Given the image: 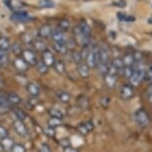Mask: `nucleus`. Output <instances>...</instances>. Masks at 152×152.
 Here are the masks:
<instances>
[{"label": "nucleus", "mask_w": 152, "mask_h": 152, "mask_svg": "<svg viewBox=\"0 0 152 152\" xmlns=\"http://www.w3.org/2000/svg\"><path fill=\"white\" fill-rule=\"evenodd\" d=\"M85 62L90 68H96L97 64L99 63V47L98 45L91 46L87 57L85 59Z\"/></svg>", "instance_id": "obj_1"}, {"label": "nucleus", "mask_w": 152, "mask_h": 152, "mask_svg": "<svg viewBox=\"0 0 152 152\" xmlns=\"http://www.w3.org/2000/svg\"><path fill=\"white\" fill-rule=\"evenodd\" d=\"M134 120L136 124L140 127H147L150 123V119H149L148 113L143 109L139 108L138 110L135 111L134 113Z\"/></svg>", "instance_id": "obj_2"}, {"label": "nucleus", "mask_w": 152, "mask_h": 152, "mask_svg": "<svg viewBox=\"0 0 152 152\" xmlns=\"http://www.w3.org/2000/svg\"><path fill=\"white\" fill-rule=\"evenodd\" d=\"M73 38H74L75 42L77 45L81 46V47H84V46H88V45H91L90 44V40L89 38H87L82 33V31L80 30L79 26H75L74 28H73Z\"/></svg>", "instance_id": "obj_3"}, {"label": "nucleus", "mask_w": 152, "mask_h": 152, "mask_svg": "<svg viewBox=\"0 0 152 152\" xmlns=\"http://www.w3.org/2000/svg\"><path fill=\"white\" fill-rule=\"evenodd\" d=\"M21 56H22V58L26 61V63L28 64L29 66H35L38 61L36 54L31 49H24L22 51Z\"/></svg>", "instance_id": "obj_4"}, {"label": "nucleus", "mask_w": 152, "mask_h": 152, "mask_svg": "<svg viewBox=\"0 0 152 152\" xmlns=\"http://www.w3.org/2000/svg\"><path fill=\"white\" fill-rule=\"evenodd\" d=\"M99 62L101 63H106V64H110V51L109 48L107 47L105 44H99Z\"/></svg>", "instance_id": "obj_5"}, {"label": "nucleus", "mask_w": 152, "mask_h": 152, "mask_svg": "<svg viewBox=\"0 0 152 152\" xmlns=\"http://www.w3.org/2000/svg\"><path fill=\"white\" fill-rule=\"evenodd\" d=\"M119 96L122 100H129L134 96V89L131 85L125 84L122 85L119 89Z\"/></svg>", "instance_id": "obj_6"}, {"label": "nucleus", "mask_w": 152, "mask_h": 152, "mask_svg": "<svg viewBox=\"0 0 152 152\" xmlns=\"http://www.w3.org/2000/svg\"><path fill=\"white\" fill-rule=\"evenodd\" d=\"M54 28L50 24H43L42 26H40V28L38 29V37L41 39H49L52 36V32Z\"/></svg>", "instance_id": "obj_7"}, {"label": "nucleus", "mask_w": 152, "mask_h": 152, "mask_svg": "<svg viewBox=\"0 0 152 152\" xmlns=\"http://www.w3.org/2000/svg\"><path fill=\"white\" fill-rule=\"evenodd\" d=\"M10 19L13 22H27V21H30L32 17L25 11H17L12 13Z\"/></svg>", "instance_id": "obj_8"}, {"label": "nucleus", "mask_w": 152, "mask_h": 152, "mask_svg": "<svg viewBox=\"0 0 152 152\" xmlns=\"http://www.w3.org/2000/svg\"><path fill=\"white\" fill-rule=\"evenodd\" d=\"M42 61L44 62L48 67H51V66L53 67L54 63H55V61H56L55 56H54L52 51L50 49H48V48L42 52Z\"/></svg>", "instance_id": "obj_9"}, {"label": "nucleus", "mask_w": 152, "mask_h": 152, "mask_svg": "<svg viewBox=\"0 0 152 152\" xmlns=\"http://www.w3.org/2000/svg\"><path fill=\"white\" fill-rule=\"evenodd\" d=\"M13 65L16 68V70H18L19 72H26L29 70V65L26 63V61L22 58V56H17L15 58L14 62H13Z\"/></svg>", "instance_id": "obj_10"}, {"label": "nucleus", "mask_w": 152, "mask_h": 152, "mask_svg": "<svg viewBox=\"0 0 152 152\" xmlns=\"http://www.w3.org/2000/svg\"><path fill=\"white\" fill-rule=\"evenodd\" d=\"M51 38L53 39V42H59V43H66L67 42V36L65 35V32L61 31L58 28H54L52 32Z\"/></svg>", "instance_id": "obj_11"}, {"label": "nucleus", "mask_w": 152, "mask_h": 152, "mask_svg": "<svg viewBox=\"0 0 152 152\" xmlns=\"http://www.w3.org/2000/svg\"><path fill=\"white\" fill-rule=\"evenodd\" d=\"M77 72L82 78H88L90 75V67L88 66L86 62H80L77 65Z\"/></svg>", "instance_id": "obj_12"}, {"label": "nucleus", "mask_w": 152, "mask_h": 152, "mask_svg": "<svg viewBox=\"0 0 152 152\" xmlns=\"http://www.w3.org/2000/svg\"><path fill=\"white\" fill-rule=\"evenodd\" d=\"M103 78H104L105 85H106L108 88H110V89L115 88L116 84H117V79H118V76L117 75H114V74H110V73H107V74L105 75Z\"/></svg>", "instance_id": "obj_13"}, {"label": "nucleus", "mask_w": 152, "mask_h": 152, "mask_svg": "<svg viewBox=\"0 0 152 152\" xmlns=\"http://www.w3.org/2000/svg\"><path fill=\"white\" fill-rule=\"evenodd\" d=\"M13 127H14L15 131L17 132V134H19L20 136H26L27 135V128L24 125L23 121L19 120V119L15 120L14 123H13Z\"/></svg>", "instance_id": "obj_14"}, {"label": "nucleus", "mask_w": 152, "mask_h": 152, "mask_svg": "<svg viewBox=\"0 0 152 152\" xmlns=\"http://www.w3.org/2000/svg\"><path fill=\"white\" fill-rule=\"evenodd\" d=\"M27 92L31 97H37L40 94L39 85L35 82H29L27 84Z\"/></svg>", "instance_id": "obj_15"}, {"label": "nucleus", "mask_w": 152, "mask_h": 152, "mask_svg": "<svg viewBox=\"0 0 152 152\" xmlns=\"http://www.w3.org/2000/svg\"><path fill=\"white\" fill-rule=\"evenodd\" d=\"M32 44H33L34 49L38 51V52L42 53L43 51L47 49V45H46L44 39H41V38H39V37H38L37 39H34L33 41H32Z\"/></svg>", "instance_id": "obj_16"}, {"label": "nucleus", "mask_w": 152, "mask_h": 152, "mask_svg": "<svg viewBox=\"0 0 152 152\" xmlns=\"http://www.w3.org/2000/svg\"><path fill=\"white\" fill-rule=\"evenodd\" d=\"M128 80H129L130 85H131L132 87H137V86L140 85V83L142 82V80H144V78H143L140 74H138V73L134 70L132 76L129 78Z\"/></svg>", "instance_id": "obj_17"}, {"label": "nucleus", "mask_w": 152, "mask_h": 152, "mask_svg": "<svg viewBox=\"0 0 152 152\" xmlns=\"http://www.w3.org/2000/svg\"><path fill=\"white\" fill-rule=\"evenodd\" d=\"M56 98L58 101H60L62 103H68L70 101V99H71V95L67 91L58 90L56 92Z\"/></svg>", "instance_id": "obj_18"}, {"label": "nucleus", "mask_w": 152, "mask_h": 152, "mask_svg": "<svg viewBox=\"0 0 152 152\" xmlns=\"http://www.w3.org/2000/svg\"><path fill=\"white\" fill-rule=\"evenodd\" d=\"M53 49L60 55H65L68 52V47L66 43H59V42H53Z\"/></svg>", "instance_id": "obj_19"}, {"label": "nucleus", "mask_w": 152, "mask_h": 152, "mask_svg": "<svg viewBox=\"0 0 152 152\" xmlns=\"http://www.w3.org/2000/svg\"><path fill=\"white\" fill-rule=\"evenodd\" d=\"M78 131H79L82 135H87L89 132L93 129V125H92L91 122H85V123H81L77 127Z\"/></svg>", "instance_id": "obj_20"}, {"label": "nucleus", "mask_w": 152, "mask_h": 152, "mask_svg": "<svg viewBox=\"0 0 152 152\" xmlns=\"http://www.w3.org/2000/svg\"><path fill=\"white\" fill-rule=\"evenodd\" d=\"M78 26H79L80 30L82 31V33L87 38L91 39V28H90V26L88 25V23L86 22L85 20H81L79 24H78Z\"/></svg>", "instance_id": "obj_21"}, {"label": "nucleus", "mask_w": 152, "mask_h": 152, "mask_svg": "<svg viewBox=\"0 0 152 152\" xmlns=\"http://www.w3.org/2000/svg\"><path fill=\"white\" fill-rule=\"evenodd\" d=\"M121 59L124 66H134L135 63H136L133 53H126Z\"/></svg>", "instance_id": "obj_22"}, {"label": "nucleus", "mask_w": 152, "mask_h": 152, "mask_svg": "<svg viewBox=\"0 0 152 152\" xmlns=\"http://www.w3.org/2000/svg\"><path fill=\"white\" fill-rule=\"evenodd\" d=\"M77 105L80 109L85 110V109H88L89 108L90 102H89V99L86 96H84V95H80V96L77 98Z\"/></svg>", "instance_id": "obj_23"}, {"label": "nucleus", "mask_w": 152, "mask_h": 152, "mask_svg": "<svg viewBox=\"0 0 152 152\" xmlns=\"http://www.w3.org/2000/svg\"><path fill=\"white\" fill-rule=\"evenodd\" d=\"M0 143L2 144V147H3L5 151H11L12 147L15 144V143L13 142V139H11V138H9V137L3 138Z\"/></svg>", "instance_id": "obj_24"}, {"label": "nucleus", "mask_w": 152, "mask_h": 152, "mask_svg": "<svg viewBox=\"0 0 152 152\" xmlns=\"http://www.w3.org/2000/svg\"><path fill=\"white\" fill-rule=\"evenodd\" d=\"M57 28L60 29V30L63 32H67L71 28V23H70V21L68 19H61L58 22V27H57Z\"/></svg>", "instance_id": "obj_25"}, {"label": "nucleus", "mask_w": 152, "mask_h": 152, "mask_svg": "<svg viewBox=\"0 0 152 152\" xmlns=\"http://www.w3.org/2000/svg\"><path fill=\"white\" fill-rule=\"evenodd\" d=\"M11 48V42L5 36H0V50L8 51Z\"/></svg>", "instance_id": "obj_26"}, {"label": "nucleus", "mask_w": 152, "mask_h": 152, "mask_svg": "<svg viewBox=\"0 0 152 152\" xmlns=\"http://www.w3.org/2000/svg\"><path fill=\"white\" fill-rule=\"evenodd\" d=\"M109 65L110 64H106V63H101V62H99L98 64H97L96 66V69L97 72H98L99 75H101L102 77H104L105 75L107 74L108 72V69H109Z\"/></svg>", "instance_id": "obj_27"}, {"label": "nucleus", "mask_w": 152, "mask_h": 152, "mask_svg": "<svg viewBox=\"0 0 152 152\" xmlns=\"http://www.w3.org/2000/svg\"><path fill=\"white\" fill-rule=\"evenodd\" d=\"M8 61H9V57H8V52L4 50H0V67L4 68L7 66Z\"/></svg>", "instance_id": "obj_28"}, {"label": "nucleus", "mask_w": 152, "mask_h": 152, "mask_svg": "<svg viewBox=\"0 0 152 152\" xmlns=\"http://www.w3.org/2000/svg\"><path fill=\"white\" fill-rule=\"evenodd\" d=\"M35 67H36V70L40 74H46V73L48 72V70H49V67H48L42 60H38L36 65H35Z\"/></svg>", "instance_id": "obj_29"}, {"label": "nucleus", "mask_w": 152, "mask_h": 152, "mask_svg": "<svg viewBox=\"0 0 152 152\" xmlns=\"http://www.w3.org/2000/svg\"><path fill=\"white\" fill-rule=\"evenodd\" d=\"M6 95H7L8 101H9V103L11 105H17V104H19V103L21 102V98H20V96H19L18 94H16V93H8Z\"/></svg>", "instance_id": "obj_30"}, {"label": "nucleus", "mask_w": 152, "mask_h": 152, "mask_svg": "<svg viewBox=\"0 0 152 152\" xmlns=\"http://www.w3.org/2000/svg\"><path fill=\"white\" fill-rule=\"evenodd\" d=\"M53 68L57 73H58V74H63V73L65 72L64 62L62 60H57V59H56L55 63H54V65H53Z\"/></svg>", "instance_id": "obj_31"}, {"label": "nucleus", "mask_w": 152, "mask_h": 152, "mask_svg": "<svg viewBox=\"0 0 152 152\" xmlns=\"http://www.w3.org/2000/svg\"><path fill=\"white\" fill-rule=\"evenodd\" d=\"M133 72H134V66H124L120 75L127 78V79H129V78L132 76Z\"/></svg>", "instance_id": "obj_32"}, {"label": "nucleus", "mask_w": 152, "mask_h": 152, "mask_svg": "<svg viewBox=\"0 0 152 152\" xmlns=\"http://www.w3.org/2000/svg\"><path fill=\"white\" fill-rule=\"evenodd\" d=\"M110 64H112L114 67H116V68L118 69L119 75H120V74H121L122 69H123V67H124L123 62H122V59H121V58H118V57H117V58H114L113 60H111Z\"/></svg>", "instance_id": "obj_33"}, {"label": "nucleus", "mask_w": 152, "mask_h": 152, "mask_svg": "<svg viewBox=\"0 0 152 152\" xmlns=\"http://www.w3.org/2000/svg\"><path fill=\"white\" fill-rule=\"evenodd\" d=\"M47 123H48V126H49V127H52V128H56V127H58V126L61 125L62 121H61V119H59V118L50 117Z\"/></svg>", "instance_id": "obj_34"}, {"label": "nucleus", "mask_w": 152, "mask_h": 152, "mask_svg": "<svg viewBox=\"0 0 152 152\" xmlns=\"http://www.w3.org/2000/svg\"><path fill=\"white\" fill-rule=\"evenodd\" d=\"M144 80L147 81L149 84L152 83V62H150V63L148 64L147 68H146Z\"/></svg>", "instance_id": "obj_35"}, {"label": "nucleus", "mask_w": 152, "mask_h": 152, "mask_svg": "<svg viewBox=\"0 0 152 152\" xmlns=\"http://www.w3.org/2000/svg\"><path fill=\"white\" fill-rule=\"evenodd\" d=\"M49 114L51 117H54V118H59V119H62L64 116L63 112L61 110L57 109V108H52V109L49 110Z\"/></svg>", "instance_id": "obj_36"}, {"label": "nucleus", "mask_w": 152, "mask_h": 152, "mask_svg": "<svg viewBox=\"0 0 152 152\" xmlns=\"http://www.w3.org/2000/svg\"><path fill=\"white\" fill-rule=\"evenodd\" d=\"M13 113H14V115L17 117V119L19 120L23 121L24 119L26 118V113L24 112L22 109H20V108H15L14 110H13Z\"/></svg>", "instance_id": "obj_37"}, {"label": "nucleus", "mask_w": 152, "mask_h": 152, "mask_svg": "<svg viewBox=\"0 0 152 152\" xmlns=\"http://www.w3.org/2000/svg\"><path fill=\"white\" fill-rule=\"evenodd\" d=\"M118 18L119 20L121 21H125V22H131V21H134V17L131 15H127L125 13H118Z\"/></svg>", "instance_id": "obj_38"}, {"label": "nucleus", "mask_w": 152, "mask_h": 152, "mask_svg": "<svg viewBox=\"0 0 152 152\" xmlns=\"http://www.w3.org/2000/svg\"><path fill=\"white\" fill-rule=\"evenodd\" d=\"M39 5L43 8H53L54 2L51 0H39Z\"/></svg>", "instance_id": "obj_39"}, {"label": "nucleus", "mask_w": 152, "mask_h": 152, "mask_svg": "<svg viewBox=\"0 0 152 152\" xmlns=\"http://www.w3.org/2000/svg\"><path fill=\"white\" fill-rule=\"evenodd\" d=\"M44 134L47 135L48 137L50 138H54L56 135V131H55V128H52V127H46L44 129Z\"/></svg>", "instance_id": "obj_40"}, {"label": "nucleus", "mask_w": 152, "mask_h": 152, "mask_svg": "<svg viewBox=\"0 0 152 152\" xmlns=\"http://www.w3.org/2000/svg\"><path fill=\"white\" fill-rule=\"evenodd\" d=\"M11 48H12V51L17 56H20L21 54H22V51L23 50L21 49V46H20V44H18V43H14V44H12Z\"/></svg>", "instance_id": "obj_41"}, {"label": "nucleus", "mask_w": 152, "mask_h": 152, "mask_svg": "<svg viewBox=\"0 0 152 152\" xmlns=\"http://www.w3.org/2000/svg\"><path fill=\"white\" fill-rule=\"evenodd\" d=\"M72 60L75 62L76 64H79L80 62H82V58H81L80 52H77V51H74L72 54Z\"/></svg>", "instance_id": "obj_42"}, {"label": "nucleus", "mask_w": 152, "mask_h": 152, "mask_svg": "<svg viewBox=\"0 0 152 152\" xmlns=\"http://www.w3.org/2000/svg\"><path fill=\"white\" fill-rule=\"evenodd\" d=\"M11 152H26L25 147L22 144H14V146L11 149Z\"/></svg>", "instance_id": "obj_43"}, {"label": "nucleus", "mask_w": 152, "mask_h": 152, "mask_svg": "<svg viewBox=\"0 0 152 152\" xmlns=\"http://www.w3.org/2000/svg\"><path fill=\"white\" fill-rule=\"evenodd\" d=\"M109 103H110V98L108 96H103L101 99H100V104L103 108H107L109 106Z\"/></svg>", "instance_id": "obj_44"}, {"label": "nucleus", "mask_w": 152, "mask_h": 152, "mask_svg": "<svg viewBox=\"0 0 152 152\" xmlns=\"http://www.w3.org/2000/svg\"><path fill=\"white\" fill-rule=\"evenodd\" d=\"M8 137V130L6 127L0 125V139H3V138Z\"/></svg>", "instance_id": "obj_45"}, {"label": "nucleus", "mask_w": 152, "mask_h": 152, "mask_svg": "<svg viewBox=\"0 0 152 152\" xmlns=\"http://www.w3.org/2000/svg\"><path fill=\"white\" fill-rule=\"evenodd\" d=\"M38 152H52V151H51L49 146L47 144H45V143H43V144L40 145L39 148H38Z\"/></svg>", "instance_id": "obj_46"}, {"label": "nucleus", "mask_w": 152, "mask_h": 152, "mask_svg": "<svg viewBox=\"0 0 152 152\" xmlns=\"http://www.w3.org/2000/svg\"><path fill=\"white\" fill-rule=\"evenodd\" d=\"M146 94H147V100L152 104V83L148 85L147 92H146Z\"/></svg>", "instance_id": "obj_47"}, {"label": "nucleus", "mask_w": 152, "mask_h": 152, "mask_svg": "<svg viewBox=\"0 0 152 152\" xmlns=\"http://www.w3.org/2000/svg\"><path fill=\"white\" fill-rule=\"evenodd\" d=\"M10 106L11 105H5V104H0V114L7 113L10 110Z\"/></svg>", "instance_id": "obj_48"}, {"label": "nucleus", "mask_w": 152, "mask_h": 152, "mask_svg": "<svg viewBox=\"0 0 152 152\" xmlns=\"http://www.w3.org/2000/svg\"><path fill=\"white\" fill-rule=\"evenodd\" d=\"M63 152H79L76 148L72 147V146H67V147H64Z\"/></svg>", "instance_id": "obj_49"}, {"label": "nucleus", "mask_w": 152, "mask_h": 152, "mask_svg": "<svg viewBox=\"0 0 152 152\" xmlns=\"http://www.w3.org/2000/svg\"><path fill=\"white\" fill-rule=\"evenodd\" d=\"M113 4L118 7H125V1H124V0H119L117 2H114Z\"/></svg>", "instance_id": "obj_50"}, {"label": "nucleus", "mask_w": 152, "mask_h": 152, "mask_svg": "<svg viewBox=\"0 0 152 152\" xmlns=\"http://www.w3.org/2000/svg\"><path fill=\"white\" fill-rule=\"evenodd\" d=\"M60 144L63 146V148L67 147V146H70L69 145V139H62L61 142H60Z\"/></svg>", "instance_id": "obj_51"}, {"label": "nucleus", "mask_w": 152, "mask_h": 152, "mask_svg": "<svg viewBox=\"0 0 152 152\" xmlns=\"http://www.w3.org/2000/svg\"><path fill=\"white\" fill-rule=\"evenodd\" d=\"M4 151V149H3V147H2V144L0 143V152H3Z\"/></svg>", "instance_id": "obj_52"}, {"label": "nucleus", "mask_w": 152, "mask_h": 152, "mask_svg": "<svg viewBox=\"0 0 152 152\" xmlns=\"http://www.w3.org/2000/svg\"><path fill=\"white\" fill-rule=\"evenodd\" d=\"M0 84H1V79H0Z\"/></svg>", "instance_id": "obj_53"}]
</instances>
